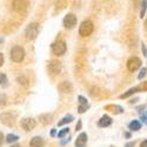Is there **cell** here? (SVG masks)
<instances>
[{"label":"cell","mask_w":147,"mask_h":147,"mask_svg":"<svg viewBox=\"0 0 147 147\" xmlns=\"http://www.w3.org/2000/svg\"><path fill=\"white\" fill-rule=\"evenodd\" d=\"M93 30H94L93 22L90 20H85L81 22V25L79 27V34L82 38H86V36H90L93 33Z\"/></svg>","instance_id":"1"},{"label":"cell","mask_w":147,"mask_h":147,"mask_svg":"<svg viewBox=\"0 0 147 147\" xmlns=\"http://www.w3.org/2000/svg\"><path fill=\"white\" fill-rule=\"evenodd\" d=\"M67 51V46H66V42L64 40H58L52 44V52L53 54L55 55H64Z\"/></svg>","instance_id":"5"},{"label":"cell","mask_w":147,"mask_h":147,"mask_svg":"<svg viewBox=\"0 0 147 147\" xmlns=\"http://www.w3.org/2000/svg\"><path fill=\"white\" fill-rule=\"evenodd\" d=\"M112 124V119L109 118L108 115H104V117H101V119L98 121V125H99L100 127H107V126H109Z\"/></svg>","instance_id":"14"},{"label":"cell","mask_w":147,"mask_h":147,"mask_svg":"<svg viewBox=\"0 0 147 147\" xmlns=\"http://www.w3.org/2000/svg\"><path fill=\"white\" fill-rule=\"evenodd\" d=\"M141 120H142V121H145L146 124H147V115H146V114H144V115L141 117Z\"/></svg>","instance_id":"32"},{"label":"cell","mask_w":147,"mask_h":147,"mask_svg":"<svg viewBox=\"0 0 147 147\" xmlns=\"http://www.w3.org/2000/svg\"><path fill=\"white\" fill-rule=\"evenodd\" d=\"M21 126L26 132H31L35 127V121L32 118H24L21 120Z\"/></svg>","instance_id":"9"},{"label":"cell","mask_w":147,"mask_h":147,"mask_svg":"<svg viewBox=\"0 0 147 147\" xmlns=\"http://www.w3.org/2000/svg\"><path fill=\"white\" fill-rule=\"evenodd\" d=\"M141 51H142L144 55H145V57H147V47L145 46V44H142V45H141Z\"/></svg>","instance_id":"28"},{"label":"cell","mask_w":147,"mask_h":147,"mask_svg":"<svg viewBox=\"0 0 147 147\" xmlns=\"http://www.w3.org/2000/svg\"><path fill=\"white\" fill-rule=\"evenodd\" d=\"M7 82H8V80H7L6 74H0V85L4 86V87H6L7 86Z\"/></svg>","instance_id":"20"},{"label":"cell","mask_w":147,"mask_h":147,"mask_svg":"<svg viewBox=\"0 0 147 147\" xmlns=\"http://www.w3.org/2000/svg\"><path fill=\"white\" fill-rule=\"evenodd\" d=\"M39 34V24L38 22H31L25 30V35L28 40L35 39Z\"/></svg>","instance_id":"3"},{"label":"cell","mask_w":147,"mask_h":147,"mask_svg":"<svg viewBox=\"0 0 147 147\" xmlns=\"http://www.w3.org/2000/svg\"><path fill=\"white\" fill-rule=\"evenodd\" d=\"M87 142V134L86 133H80L77 140H76V147H85Z\"/></svg>","instance_id":"11"},{"label":"cell","mask_w":147,"mask_h":147,"mask_svg":"<svg viewBox=\"0 0 147 147\" xmlns=\"http://www.w3.org/2000/svg\"><path fill=\"white\" fill-rule=\"evenodd\" d=\"M25 58V50L21 46H14L11 50V59L14 63H21Z\"/></svg>","instance_id":"2"},{"label":"cell","mask_w":147,"mask_h":147,"mask_svg":"<svg viewBox=\"0 0 147 147\" xmlns=\"http://www.w3.org/2000/svg\"><path fill=\"white\" fill-rule=\"evenodd\" d=\"M146 74H147V68H142L140 71V73H139V76H138V79L141 80L144 77H146Z\"/></svg>","instance_id":"24"},{"label":"cell","mask_w":147,"mask_h":147,"mask_svg":"<svg viewBox=\"0 0 147 147\" xmlns=\"http://www.w3.org/2000/svg\"><path fill=\"white\" fill-rule=\"evenodd\" d=\"M76 25H77V17H76V14H73V13L66 14L65 18H64V26H65V28L71 30V28L74 27Z\"/></svg>","instance_id":"8"},{"label":"cell","mask_w":147,"mask_h":147,"mask_svg":"<svg viewBox=\"0 0 147 147\" xmlns=\"http://www.w3.org/2000/svg\"><path fill=\"white\" fill-rule=\"evenodd\" d=\"M125 147H134V142H127L125 145Z\"/></svg>","instance_id":"30"},{"label":"cell","mask_w":147,"mask_h":147,"mask_svg":"<svg viewBox=\"0 0 147 147\" xmlns=\"http://www.w3.org/2000/svg\"><path fill=\"white\" fill-rule=\"evenodd\" d=\"M3 64H4V54L0 53V67L3 66Z\"/></svg>","instance_id":"29"},{"label":"cell","mask_w":147,"mask_h":147,"mask_svg":"<svg viewBox=\"0 0 147 147\" xmlns=\"http://www.w3.org/2000/svg\"><path fill=\"white\" fill-rule=\"evenodd\" d=\"M128 128H129L131 131H139V129L141 128V124H140L138 120H133L131 124L128 125Z\"/></svg>","instance_id":"15"},{"label":"cell","mask_w":147,"mask_h":147,"mask_svg":"<svg viewBox=\"0 0 147 147\" xmlns=\"http://www.w3.org/2000/svg\"><path fill=\"white\" fill-rule=\"evenodd\" d=\"M27 6V0H13V3H12V9L17 13H25Z\"/></svg>","instance_id":"6"},{"label":"cell","mask_w":147,"mask_h":147,"mask_svg":"<svg viewBox=\"0 0 147 147\" xmlns=\"http://www.w3.org/2000/svg\"><path fill=\"white\" fill-rule=\"evenodd\" d=\"M3 139H4V138H3V134H1V133H0V146H1V145H3Z\"/></svg>","instance_id":"33"},{"label":"cell","mask_w":147,"mask_h":147,"mask_svg":"<svg viewBox=\"0 0 147 147\" xmlns=\"http://www.w3.org/2000/svg\"><path fill=\"white\" fill-rule=\"evenodd\" d=\"M146 8H147V0H142L141 8H140V18H142V19H144L145 13H146Z\"/></svg>","instance_id":"19"},{"label":"cell","mask_w":147,"mask_h":147,"mask_svg":"<svg viewBox=\"0 0 147 147\" xmlns=\"http://www.w3.org/2000/svg\"><path fill=\"white\" fill-rule=\"evenodd\" d=\"M72 121H73V115H66L58 122V126H63L65 124H69V122H72Z\"/></svg>","instance_id":"16"},{"label":"cell","mask_w":147,"mask_h":147,"mask_svg":"<svg viewBox=\"0 0 147 147\" xmlns=\"http://www.w3.org/2000/svg\"><path fill=\"white\" fill-rule=\"evenodd\" d=\"M138 91H140V88H139V86H137V87H134V88H131L129 91H127L125 94H122L120 98L121 99H125V98H128V96H131L132 94H134V93H137Z\"/></svg>","instance_id":"17"},{"label":"cell","mask_w":147,"mask_h":147,"mask_svg":"<svg viewBox=\"0 0 147 147\" xmlns=\"http://www.w3.org/2000/svg\"><path fill=\"white\" fill-rule=\"evenodd\" d=\"M141 66V60L138 57H132L127 61V68L129 72H136Z\"/></svg>","instance_id":"7"},{"label":"cell","mask_w":147,"mask_h":147,"mask_svg":"<svg viewBox=\"0 0 147 147\" xmlns=\"http://www.w3.org/2000/svg\"><path fill=\"white\" fill-rule=\"evenodd\" d=\"M48 69H50V72L52 73V74H59V73L61 72V63H59V61L57 60H52L50 64H48Z\"/></svg>","instance_id":"10"},{"label":"cell","mask_w":147,"mask_h":147,"mask_svg":"<svg viewBox=\"0 0 147 147\" xmlns=\"http://www.w3.org/2000/svg\"><path fill=\"white\" fill-rule=\"evenodd\" d=\"M78 100H79L80 105H87V100L85 99V98H84L82 95H79V96H78Z\"/></svg>","instance_id":"26"},{"label":"cell","mask_w":147,"mask_h":147,"mask_svg":"<svg viewBox=\"0 0 147 147\" xmlns=\"http://www.w3.org/2000/svg\"><path fill=\"white\" fill-rule=\"evenodd\" d=\"M18 82L19 84H22V85H27V82H28V80H27V78L26 77H19L18 78Z\"/></svg>","instance_id":"25"},{"label":"cell","mask_w":147,"mask_h":147,"mask_svg":"<svg viewBox=\"0 0 147 147\" xmlns=\"http://www.w3.org/2000/svg\"><path fill=\"white\" fill-rule=\"evenodd\" d=\"M51 136H52V137H54V136H55V129H52V132H51Z\"/></svg>","instance_id":"35"},{"label":"cell","mask_w":147,"mask_h":147,"mask_svg":"<svg viewBox=\"0 0 147 147\" xmlns=\"http://www.w3.org/2000/svg\"><path fill=\"white\" fill-rule=\"evenodd\" d=\"M18 140H19V137L16 136V134H8V136L6 137V141H7L8 144L16 142V141H18Z\"/></svg>","instance_id":"18"},{"label":"cell","mask_w":147,"mask_h":147,"mask_svg":"<svg viewBox=\"0 0 147 147\" xmlns=\"http://www.w3.org/2000/svg\"><path fill=\"white\" fill-rule=\"evenodd\" d=\"M30 145H31V147H44L45 141L41 137H34V138H32Z\"/></svg>","instance_id":"12"},{"label":"cell","mask_w":147,"mask_h":147,"mask_svg":"<svg viewBox=\"0 0 147 147\" xmlns=\"http://www.w3.org/2000/svg\"><path fill=\"white\" fill-rule=\"evenodd\" d=\"M11 147H21V146H19V145H12Z\"/></svg>","instance_id":"37"},{"label":"cell","mask_w":147,"mask_h":147,"mask_svg":"<svg viewBox=\"0 0 147 147\" xmlns=\"http://www.w3.org/2000/svg\"><path fill=\"white\" fill-rule=\"evenodd\" d=\"M59 91L63 92V93H71V91H72V85H71V82H68V81L61 82V84L59 85Z\"/></svg>","instance_id":"13"},{"label":"cell","mask_w":147,"mask_h":147,"mask_svg":"<svg viewBox=\"0 0 147 147\" xmlns=\"http://www.w3.org/2000/svg\"><path fill=\"white\" fill-rule=\"evenodd\" d=\"M140 147H147V140H144L140 145Z\"/></svg>","instance_id":"31"},{"label":"cell","mask_w":147,"mask_h":147,"mask_svg":"<svg viewBox=\"0 0 147 147\" xmlns=\"http://www.w3.org/2000/svg\"><path fill=\"white\" fill-rule=\"evenodd\" d=\"M65 6H66V1H65V0H59V1L57 3V8L58 9H63Z\"/></svg>","instance_id":"22"},{"label":"cell","mask_w":147,"mask_h":147,"mask_svg":"<svg viewBox=\"0 0 147 147\" xmlns=\"http://www.w3.org/2000/svg\"><path fill=\"white\" fill-rule=\"evenodd\" d=\"M139 88H140V91H147V81L141 82V85L139 86Z\"/></svg>","instance_id":"27"},{"label":"cell","mask_w":147,"mask_h":147,"mask_svg":"<svg viewBox=\"0 0 147 147\" xmlns=\"http://www.w3.org/2000/svg\"><path fill=\"white\" fill-rule=\"evenodd\" d=\"M145 28L147 30V18H146V20H145Z\"/></svg>","instance_id":"36"},{"label":"cell","mask_w":147,"mask_h":147,"mask_svg":"<svg viewBox=\"0 0 147 147\" xmlns=\"http://www.w3.org/2000/svg\"><path fill=\"white\" fill-rule=\"evenodd\" d=\"M17 120V113L14 112H5L0 114V121L6 126H13Z\"/></svg>","instance_id":"4"},{"label":"cell","mask_w":147,"mask_h":147,"mask_svg":"<svg viewBox=\"0 0 147 147\" xmlns=\"http://www.w3.org/2000/svg\"><path fill=\"white\" fill-rule=\"evenodd\" d=\"M90 107V105L87 104V105H80L79 106V108H78V111H79V113H84L85 111H87V108Z\"/></svg>","instance_id":"23"},{"label":"cell","mask_w":147,"mask_h":147,"mask_svg":"<svg viewBox=\"0 0 147 147\" xmlns=\"http://www.w3.org/2000/svg\"><path fill=\"white\" fill-rule=\"evenodd\" d=\"M68 132H69V128H64V129H61L59 133H58V138L59 139H63L66 134H68Z\"/></svg>","instance_id":"21"},{"label":"cell","mask_w":147,"mask_h":147,"mask_svg":"<svg viewBox=\"0 0 147 147\" xmlns=\"http://www.w3.org/2000/svg\"><path fill=\"white\" fill-rule=\"evenodd\" d=\"M80 127H81V121H79V122H78V125H77V129H79Z\"/></svg>","instance_id":"34"}]
</instances>
